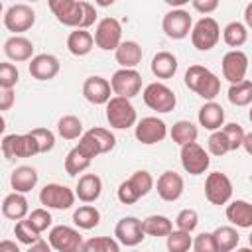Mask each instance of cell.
<instances>
[{"instance_id": "obj_1", "label": "cell", "mask_w": 252, "mask_h": 252, "mask_svg": "<svg viewBox=\"0 0 252 252\" xmlns=\"http://www.w3.org/2000/svg\"><path fill=\"white\" fill-rule=\"evenodd\" d=\"M185 87L211 102L220 93V79L203 65H191L185 71Z\"/></svg>"}, {"instance_id": "obj_2", "label": "cell", "mask_w": 252, "mask_h": 252, "mask_svg": "<svg viewBox=\"0 0 252 252\" xmlns=\"http://www.w3.org/2000/svg\"><path fill=\"white\" fill-rule=\"evenodd\" d=\"M136 108L130 102V98L124 96H112L106 104V120L116 130H126L136 124Z\"/></svg>"}, {"instance_id": "obj_3", "label": "cell", "mask_w": 252, "mask_h": 252, "mask_svg": "<svg viewBox=\"0 0 252 252\" xmlns=\"http://www.w3.org/2000/svg\"><path fill=\"white\" fill-rule=\"evenodd\" d=\"M49 10L57 18L59 24L69 28H83L85 22V8L83 0H49Z\"/></svg>"}, {"instance_id": "obj_4", "label": "cell", "mask_w": 252, "mask_h": 252, "mask_svg": "<svg viewBox=\"0 0 252 252\" xmlns=\"http://www.w3.org/2000/svg\"><path fill=\"white\" fill-rule=\"evenodd\" d=\"M2 154L6 159H18V158H32L35 154H39L37 142L32 136V132L28 134H8L2 140Z\"/></svg>"}, {"instance_id": "obj_5", "label": "cell", "mask_w": 252, "mask_h": 252, "mask_svg": "<svg viewBox=\"0 0 252 252\" xmlns=\"http://www.w3.org/2000/svg\"><path fill=\"white\" fill-rule=\"evenodd\" d=\"M219 39H220V28L215 18L205 16L191 30V43L199 51H209V49L217 47Z\"/></svg>"}, {"instance_id": "obj_6", "label": "cell", "mask_w": 252, "mask_h": 252, "mask_svg": "<svg viewBox=\"0 0 252 252\" xmlns=\"http://www.w3.org/2000/svg\"><path fill=\"white\" fill-rule=\"evenodd\" d=\"M142 98H144L146 106L156 110V112H171L177 104L175 93L163 83H150L144 89Z\"/></svg>"}, {"instance_id": "obj_7", "label": "cell", "mask_w": 252, "mask_h": 252, "mask_svg": "<svg viewBox=\"0 0 252 252\" xmlns=\"http://www.w3.org/2000/svg\"><path fill=\"white\" fill-rule=\"evenodd\" d=\"M94 43L104 51H116L122 43V26L116 18H102L94 30Z\"/></svg>"}, {"instance_id": "obj_8", "label": "cell", "mask_w": 252, "mask_h": 252, "mask_svg": "<svg viewBox=\"0 0 252 252\" xmlns=\"http://www.w3.org/2000/svg\"><path fill=\"white\" fill-rule=\"evenodd\" d=\"M205 197L211 205H226L232 197V181L226 173L213 171L205 179Z\"/></svg>"}, {"instance_id": "obj_9", "label": "cell", "mask_w": 252, "mask_h": 252, "mask_svg": "<svg viewBox=\"0 0 252 252\" xmlns=\"http://www.w3.org/2000/svg\"><path fill=\"white\" fill-rule=\"evenodd\" d=\"M75 197L77 195L67 185H59V183H47L39 191V203L45 209H57V211L71 209L75 205Z\"/></svg>"}, {"instance_id": "obj_10", "label": "cell", "mask_w": 252, "mask_h": 252, "mask_svg": "<svg viewBox=\"0 0 252 252\" xmlns=\"http://www.w3.org/2000/svg\"><path fill=\"white\" fill-rule=\"evenodd\" d=\"M51 248H55L57 252H81L83 248V236L79 234V230L67 226V224H57L49 230L47 236Z\"/></svg>"}, {"instance_id": "obj_11", "label": "cell", "mask_w": 252, "mask_h": 252, "mask_svg": "<svg viewBox=\"0 0 252 252\" xmlns=\"http://www.w3.org/2000/svg\"><path fill=\"white\" fill-rule=\"evenodd\" d=\"M110 87L114 96L132 98L142 91V75L136 69H118L110 79Z\"/></svg>"}, {"instance_id": "obj_12", "label": "cell", "mask_w": 252, "mask_h": 252, "mask_svg": "<svg viewBox=\"0 0 252 252\" xmlns=\"http://www.w3.org/2000/svg\"><path fill=\"white\" fill-rule=\"evenodd\" d=\"M181 165L189 175H201L209 169L211 158L197 142H191L181 146Z\"/></svg>"}, {"instance_id": "obj_13", "label": "cell", "mask_w": 252, "mask_h": 252, "mask_svg": "<svg viewBox=\"0 0 252 252\" xmlns=\"http://www.w3.org/2000/svg\"><path fill=\"white\" fill-rule=\"evenodd\" d=\"M33 24H35V12L28 4H12L4 14V26L14 33L28 32Z\"/></svg>"}, {"instance_id": "obj_14", "label": "cell", "mask_w": 252, "mask_h": 252, "mask_svg": "<svg viewBox=\"0 0 252 252\" xmlns=\"http://www.w3.org/2000/svg\"><path fill=\"white\" fill-rule=\"evenodd\" d=\"M161 28H163V32H165L167 37H171V39H183L193 30V20H191V16H189L187 10H181V8L179 10H169L163 16Z\"/></svg>"}, {"instance_id": "obj_15", "label": "cell", "mask_w": 252, "mask_h": 252, "mask_svg": "<svg viewBox=\"0 0 252 252\" xmlns=\"http://www.w3.org/2000/svg\"><path fill=\"white\" fill-rule=\"evenodd\" d=\"M248 71V55L240 49H230L222 57V77L230 83H242Z\"/></svg>"}, {"instance_id": "obj_16", "label": "cell", "mask_w": 252, "mask_h": 252, "mask_svg": "<svg viewBox=\"0 0 252 252\" xmlns=\"http://www.w3.org/2000/svg\"><path fill=\"white\" fill-rule=\"evenodd\" d=\"M134 134H136V140L138 142H142L146 146H152V144L161 142L167 136V126L158 116H146V118H142L136 124Z\"/></svg>"}, {"instance_id": "obj_17", "label": "cell", "mask_w": 252, "mask_h": 252, "mask_svg": "<svg viewBox=\"0 0 252 252\" xmlns=\"http://www.w3.org/2000/svg\"><path fill=\"white\" fill-rule=\"evenodd\" d=\"M114 236L124 246H138L146 238V232H144V226H142V220L140 219H136V217H124V219H120L116 222Z\"/></svg>"}, {"instance_id": "obj_18", "label": "cell", "mask_w": 252, "mask_h": 252, "mask_svg": "<svg viewBox=\"0 0 252 252\" xmlns=\"http://www.w3.org/2000/svg\"><path fill=\"white\" fill-rule=\"evenodd\" d=\"M112 87L104 77L93 75L83 83V96L91 102V104H108Z\"/></svg>"}, {"instance_id": "obj_19", "label": "cell", "mask_w": 252, "mask_h": 252, "mask_svg": "<svg viewBox=\"0 0 252 252\" xmlns=\"http://www.w3.org/2000/svg\"><path fill=\"white\" fill-rule=\"evenodd\" d=\"M28 71L37 81H49L59 73V59L51 53H39L30 61Z\"/></svg>"}, {"instance_id": "obj_20", "label": "cell", "mask_w": 252, "mask_h": 252, "mask_svg": "<svg viewBox=\"0 0 252 252\" xmlns=\"http://www.w3.org/2000/svg\"><path fill=\"white\" fill-rule=\"evenodd\" d=\"M158 195L163 201H177L183 195V177L175 171H163L158 177Z\"/></svg>"}, {"instance_id": "obj_21", "label": "cell", "mask_w": 252, "mask_h": 252, "mask_svg": "<svg viewBox=\"0 0 252 252\" xmlns=\"http://www.w3.org/2000/svg\"><path fill=\"white\" fill-rule=\"evenodd\" d=\"M102 193V181L98 175L94 173H85L79 177L77 187H75V195L79 197V201L83 203H94Z\"/></svg>"}, {"instance_id": "obj_22", "label": "cell", "mask_w": 252, "mask_h": 252, "mask_svg": "<svg viewBox=\"0 0 252 252\" xmlns=\"http://www.w3.org/2000/svg\"><path fill=\"white\" fill-rule=\"evenodd\" d=\"M4 53L12 61H28L33 59V43L24 35H12L4 41Z\"/></svg>"}, {"instance_id": "obj_23", "label": "cell", "mask_w": 252, "mask_h": 252, "mask_svg": "<svg viewBox=\"0 0 252 252\" xmlns=\"http://www.w3.org/2000/svg\"><path fill=\"white\" fill-rule=\"evenodd\" d=\"M197 118H199V124H201L205 130L217 132V130H220V126L224 124V108H222L219 102H215V100L205 102V104L199 108Z\"/></svg>"}, {"instance_id": "obj_24", "label": "cell", "mask_w": 252, "mask_h": 252, "mask_svg": "<svg viewBox=\"0 0 252 252\" xmlns=\"http://www.w3.org/2000/svg\"><path fill=\"white\" fill-rule=\"evenodd\" d=\"M10 183H12L14 193H22L24 195V193L32 191L37 185V171L32 165H20V167H16L12 171Z\"/></svg>"}, {"instance_id": "obj_25", "label": "cell", "mask_w": 252, "mask_h": 252, "mask_svg": "<svg viewBox=\"0 0 252 252\" xmlns=\"http://www.w3.org/2000/svg\"><path fill=\"white\" fill-rule=\"evenodd\" d=\"M226 219L240 228H252V203L236 199L226 207Z\"/></svg>"}, {"instance_id": "obj_26", "label": "cell", "mask_w": 252, "mask_h": 252, "mask_svg": "<svg viewBox=\"0 0 252 252\" xmlns=\"http://www.w3.org/2000/svg\"><path fill=\"white\" fill-rule=\"evenodd\" d=\"M28 211V199L22 193H10L2 201V215L10 220H24Z\"/></svg>"}, {"instance_id": "obj_27", "label": "cell", "mask_w": 252, "mask_h": 252, "mask_svg": "<svg viewBox=\"0 0 252 252\" xmlns=\"http://www.w3.org/2000/svg\"><path fill=\"white\" fill-rule=\"evenodd\" d=\"M114 57L122 69H136V65L142 61V47L136 41H122L114 51Z\"/></svg>"}, {"instance_id": "obj_28", "label": "cell", "mask_w": 252, "mask_h": 252, "mask_svg": "<svg viewBox=\"0 0 252 252\" xmlns=\"http://www.w3.org/2000/svg\"><path fill=\"white\" fill-rule=\"evenodd\" d=\"M93 45H94V35H91L87 30H75L67 37V49H69V53H73L77 57L89 55Z\"/></svg>"}, {"instance_id": "obj_29", "label": "cell", "mask_w": 252, "mask_h": 252, "mask_svg": "<svg viewBox=\"0 0 252 252\" xmlns=\"http://www.w3.org/2000/svg\"><path fill=\"white\" fill-rule=\"evenodd\" d=\"M177 71V57L169 51H159L152 59V73L158 79H171Z\"/></svg>"}, {"instance_id": "obj_30", "label": "cell", "mask_w": 252, "mask_h": 252, "mask_svg": "<svg viewBox=\"0 0 252 252\" xmlns=\"http://www.w3.org/2000/svg\"><path fill=\"white\" fill-rule=\"evenodd\" d=\"M142 226L148 236H156V238H159V236L167 238L173 232V222L163 215H150L148 219L142 220Z\"/></svg>"}, {"instance_id": "obj_31", "label": "cell", "mask_w": 252, "mask_h": 252, "mask_svg": "<svg viewBox=\"0 0 252 252\" xmlns=\"http://www.w3.org/2000/svg\"><path fill=\"white\" fill-rule=\"evenodd\" d=\"M197 134H199L197 126H195L193 122H189V120H177V122L171 126V130H169L171 140H173L175 144H179V146H185V144L195 142V140H197Z\"/></svg>"}, {"instance_id": "obj_32", "label": "cell", "mask_w": 252, "mask_h": 252, "mask_svg": "<svg viewBox=\"0 0 252 252\" xmlns=\"http://www.w3.org/2000/svg\"><path fill=\"white\" fill-rule=\"evenodd\" d=\"M73 222L83 228V230H91L100 222V213L96 207L93 205H81L75 213H73Z\"/></svg>"}, {"instance_id": "obj_33", "label": "cell", "mask_w": 252, "mask_h": 252, "mask_svg": "<svg viewBox=\"0 0 252 252\" xmlns=\"http://www.w3.org/2000/svg\"><path fill=\"white\" fill-rule=\"evenodd\" d=\"M213 236H215L219 252H232L238 246V240H240L234 226H219V228L213 230Z\"/></svg>"}, {"instance_id": "obj_34", "label": "cell", "mask_w": 252, "mask_h": 252, "mask_svg": "<svg viewBox=\"0 0 252 252\" xmlns=\"http://www.w3.org/2000/svg\"><path fill=\"white\" fill-rule=\"evenodd\" d=\"M57 132L63 140H77L83 136V122L73 114H65L57 122Z\"/></svg>"}, {"instance_id": "obj_35", "label": "cell", "mask_w": 252, "mask_h": 252, "mask_svg": "<svg viewBox=\"0 0 252 252\" xmlns=\"http://www.w3.org/2000/svg\"><path fill=\"white\" fill-rule=\"evenodd\" d=\"M222 39H224L226 45H230V47L236 49V47H240V45L246 43V39H248V30H246V26L240 24V22H230V24H226L224 30H222Z\"/></svg>"}, {"instance_id": "obj_36", "label": "cell", "mask_w": 252, "mask_h": 252, "mask_svg": "<svg viewBox=\"0 0 252 252\" xmlns=\"http://www.w3.org/2000/svg\"><path fill=\"white\" fill-rule=\"evenodd\" d=\"M228 100L234 106H248L252 104V81H242L236 85H230L228 89Z\"/></svg>"}, {"instance_id": "obj_37", "label": "cell", "mask_w": 252, "mask_h": 252, "mask_svg": "<svg viewBox=\"0 0 252 252\" xmlns=\"http://www.w3.org/2000/svg\"><path fill=\"white\" fill-rule=\"evenodd\" d=\"M91 158H87L77 146L67 154V158H65V171H67V175H79V173H83L89 165H91Z\"/></svg>"}, {"instance_id": "obj_38", "label": "cell", "mask_w": 252, "mask_h": 252, "mask_svg": "<svg viewBox=\"0 0 252 252\" xmlns=\"http://www.w3.org/2000/svg\"><path fill=\"white\" fill-rule=\"evenodd\" d=\"M81 252H120V246L112 236H94L85 240Z\"/></svg>"}, {"instance_id": "obj_39", "label": "cell", "mask_w": 252, "mask_h": 252, "mask_svg": "<svg viewBox=\"0 0 252 252\" xmlns=\"http://www.w3.org/2000/svg\"><path fill=\"white\" fill-rule=\"evenodd\" d=\"M87 134L93 138V142L96 144V148H98V154H108L114 146H116V138H114V134L110 132V130H106V128H91V130H87Z\"/></svg>"}, {"instance_id": "obj_40", "label": "cell", "mask_w": 252, "mask_h": 252, "mask_svg": "<svg viewBox=\"0 0 252 252\" xmlns=\"http://www.w3.org/2000/svg\"><path fill=\"white\" fill-rule=\"evenodd\" d=\"M189 234L191 232H185V230H173L165 242L167 252H189V248L193 246V238Z\"/></svg>"}, {"instance_id": "obj_41", "label": "cell", "mask_w": 252, "mask_h": 252, "mask_svg": "<svg viewBox=\"0 0 252 252\" xmlns=\"http://www.w3.org/2000/svg\"><path fill=\"white\" fill-rule=\"evenodd\" d=\"M14 234H16V238H18L22 244H30V246L35 244L37 240H41V238H39V232L32 226V222H30L28 219L16 222V226H14Z\"/></svg>"}, {"instance_id": "obj_42", "label": "cell", "mask_w": 252, "mask_h": 252, "mask_svg": "<svg viewBox=\"0 0 252 252\" xmlns=\"http://www.w3.org/2000/svg\"><path fill=\"white\" fill-rule=\"evenodd\" d=\"M220 130L224 132V136H226V140H228L230 152H234V150L242 148L246 132L242 130V126H240V124H236V122H230V124H224V128H220Z\"/></svg>"}, {"instance_id": "obj_43", "label": "cell", "mask_w": 252, "mask_h": 252, "mask_svg": "<svg viewBox=\"0 0 252 252\" xmlns=\"http://www.w3.org/2000/svg\"><path fill=\"white\" fill-rule=\"evenodd\" d=\"M175 224L177 230H185V232H193L199 224V215L195 209H183L179 211V215L175 217Z\"/></svg>"}, {"instance_id": "obj_44", "label": "cell", "mask_w": 252, "mask_h": 252, "mask_svg": "<svg viewBox=\"0 0 252 252\" xmlns=\"http://www.w3.org/2000/svg\"><path fill=\"white\" fill-rule=\"evenodd\" d=\"M207 146H209V152H211L213 156H224V154L230 152L228 140H226V136H224L222 130L213 132V134L209 136V140H207Z\"/></svg>"}, {"instance_id": "obj_45", "label": "cell", "mask_w": 252, "mask_h": 252, "mask_svg": "<svg viewBox=\"0 0 252 252\" xmlns=\"http://www.w3.org/2000/svg\"><path fill=\"white\" fill-rule=\"evenodd\" d=\"M20 81V73L12 63H0V89H14Z\"/></svg>"}, {"instance_id": "obj_46", "label": "cell", "mask_w": 252, "mask_h": 252, "mask_svg": "<svg viewBox=\"0 0 252 252\" xmlns=\"http://www.w3.org/2000/svg\"><path fill=\"white\" fill-rule=\"evenodd\" d=\"M32 136H33L35 142H37L39 154H47V152L53 150V146H55V136H53L51 130H47V128H33V130H32Z\"/></svg>"}, {"instance_id": "obj_47", "label": "cell", "mask_w": 252, "mask_h": 252, "mask_svg": "<svg viewBox=\"0 0 252 252\" xmlns=\"http://www.w3.org/2000/svg\"><path fill=\"white\" fill-rule=\"evenodd\" d=\"M130 183H132V185L138 189V193L144 197V195H148V193L152 191V187H154V177L150 175V171L140 169V171H134V173H132Z\"/></svg>"}, {"instance_id": "obj_48", "label": "cell", "mask_w": 252, "mask_h": 252, "mask_svg": "<svg viewBox=\"0 0 252 252\" xmlns=\"http://www.w3.org/2000/svg\"><path fill=\"white\" fill-rule=\"evenodd\" d=\"M28 220H30V222H32V226L41 234L43 230H47V228L51 226V220H53V219H51L49 211L41 207V209H33V211L28 215Z\"/></svg>"}, {"instance_id": "obj_49", "label": "cell", "mask_w": 252, "mask_h": 252, "mask_svg": "<svg viewBox=\"0 0 252 252\" xmlns=\"http://www.w3.org/2000/svg\"><path fill=\"white\" fill-rule=\"evenodd\" d=\"M116 195H118V201H120L122 205H134L138 199H142V195H140V193H138V189L130 183V179H126V181H122V183H120V187H118Z\"/></svg>"}, {"instance_id": "obj_50", "label": "cell", "mask_w": 252, "mask_h": 252, "mask_svg": "<svg viewBox=\"0 0 252 252\" xmlns=\"http://www.w3.org/2000/svg\"><path fill=\"white\" fill-rule=\"evenodd\" d=\"M193 250L195 252H219L213 232H201V234H197L195 240H193Z\"/></svg>"}, {"instance_id": "obj_51", "label": "cell", "mask_w": 252, "mask_h": 252, "mask_svg": "<svg viewBox=\"0 0 252 252\" xmlns=\"http://www.w3.org/2000/svg\"><path fill=\"white\" fill-rule=\"evenodd\" d=\"M14 100H16L14 89H2V93H0V110H2V112L10 110L12 104H14Z\"/></svg>"}, {"instance_id": "obj_52", "label": "cell", "mask_w": 252, "mask_h": 252, "mask_svg": "<svg viewBox=\"0 0 252 252\" xmlns=\"http://www.w3.org/2000/svg\"><path fill=\"white\" fill-rule=\"evenodd\" d=\"M193 8L201 14H209V12H215L219 8V2L217 0H193Z\"/></svg>"}, {"instance_id": "obj_53", "label": "cell", "mask_w": 252, "mask_h": 252, "mask_svg": "<svg viewBox=\"0 0 252 252\" xmlns=\"http://www.w3.org/2000/svg\"><path fill=\"white\" fill-rule=\"evenodd\" d=\"M83 8H85V22H83V28H81V30H87V28L93 26L94 20H96V8H94L91 2H83Z\"/></svg>"}, {"instance_id": "obj_54", "label": "cell", "mask_w": 252, "mask_h": 252, "mask_svg": "<svg viewBox=\"0 0 252 252\" xmlns=\"http://www.w3.org/2000/svg\"><path fill=\"white\" fill-rule=\"evenodd\" d=\"M26 252H51V244L45 240H37L35 244H32Z\"/></svg>"}, {"instance_id": "obj_55", "label": "cell", "mask_w": 252, "mask_h": 252, "mask_svg": "<svg viewBox=\"0 0 252 252\" xmlns=\"http://www.w3.org/2000/svg\"><path fill=\"white\" fill-rule=\"evenodd\" d=\"M0 252H20L18 244L12 242V240H2L0 242Z\"/></svg>"}, {"instance_id": "obj_56", "label": "cell", "mask_w": 252, "mask_h": 252, "mask_svg": "<svg viewBox=\"0 0 252 252\" xmlns=\"http://www.w3.org/2000/svg\"><path fill=\"white\" fill-rule=\"evenodd\" d=\"M244 22H246V28L248 30H252V2L246 6V10H244Z\"/></svg>"}, {"instance_id": "obj_57", "label": "cell", "mask_w": 252, "mask_h": 252, "mask_svg": "<svg viewBox=\"0 0 252 252\" xmlns=\"http://www.w3.org/2000/svg\"><path fill=\"white\" fill-rule=\"evenodd\" d=\"M242 148L246 150V154L252 156V132H248V134L244 136V144H242Z\"/></svg>"}, {"instance_id": "obj_58", "label": "cell", "mask_w": 252, "mask_h": 252, "mask_svg": "<svg viewBox=\"0 0 252 252\" xmlns=\"http://www.w3.org/2000/svg\"><path fill=\"white\" fill-rule=\"evenodd\" d=\"M167 4H175V6H181V4H185V0H167Z\"/></svg>"}, {"instance_id": "obj_59", "label": "cell", "mask_w": 252, "mask_h": 252, "mask_svg": "<svg viewBox=\"0 0 252 252\" xmlns=\"http://www.w3.org/2000/svg\"><path fill=\"white\" fill-rule=\"evenodd\" d=\"M236 252H252V248H248V246H246V248H238Z\"/></svg>"}, {"instance_id": "obj_60", "label": "cell", "mask_w": 252, "mask_h": 252, "mask_svg": "<svg viewBox=\"0 0 252 252\" xmlns=\"http://www.w3.org/2000/svg\"><path fill=\"white\" fill-rule=\"evenodd\" d=\"M248 242H250V248H252V232H250V236H248Z\"/></svg>"}, {"instance_id": "obj_61", "label": "cell", "mask_w": 252, "mask_h": 252, "mask_svg": "<svg viewBox=\"0 0 252 252\" xmlns=\"http://www.w3.org/2000/svg\"><path fill=\"white\" fill-rule=\"evenodd\" d=\"M248 118H250V122H252V108H250V112H248Z\"/></svg>"}, {"instance_id": "obj_62", "label": "cell", "mask_w": 252, "mask_h": 252, "mask_svg": "<svg viewBox=\"0 0 252 252\" xmlns=\"http://www.w3.org/2000/svg\"><path fill=\"white\" fill-rule=\"evenodd\" d=\"M132 252H138V250H132Z\"/></svg>"}]
</instances>
